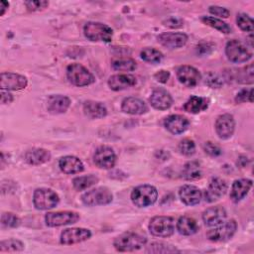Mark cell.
<instances>
[{"label":"cell","mask_w":254,"mask_h":254,"mask_svg":"<svg viewBox=\"0 0 254 254\" xmlns=\"http://www.w3.org/2000/svg\"><path fill=\"white\" fill-rule=\"evenodd\" d=\"M146 242L147 239L145 236L133 232H126L116 237L113 244L116 250L120 252H129L140 249Z\"/></svg>","instance_id":"1"},{"label":"cell","mask_w":254,"mask_h":254,"mask_svg":"<svg viewBox=\"0 0 254 254\" xmlns=\"http://www.w3.org/2000/svg\"><path fill=\"white\" fill-rule=\"evenodd\" d=\"M158 197L156 188L151 185H141L136 187L131 192L132 202L138 207H147L155 203Z\"/></svg>","instance_id":"2"},{"label":"cell","mask_w":254,"mask_h":254,"mask_svg":"<svg viewBox=\"0 0 254 254\" xmlns=\"http://www.w3.org/2000/svg\"><path fill=\"white\" fill-rule=\"evenodd\" d=\"M84 36L93 42H110L113 36L112 29L99 22H87L83 27Z\"/></svg>","instance_id":"3"},{"label":"cell","mask_w":254,"mask_h":254,"mask_svg":"<svg viewBox=\"0 0 254 254\" xmlns=\"http://www.w3.org/2000/svg\"><path fill=\"white\" fill-rule=\"evenodd\" d=\"M66 75L70 83L75 86H86L95 81L93 74L79 64H71L66 68Z\"/></svg>","instance_id":"4"},{"label":"cell","mask_w":254,"mask_h":254,"mask_svg":"<svg viewBox=\"0 0 254 254\" xmlns=\"http://www.w3.org/2000/svg\"><path fill=\"white\" fill-rule=\"evenodd\" d=\"M225 54L230 62L236 64L245 63L252 58V53L238 40H231L226 44Z\"/></svg>","instance_id":"5"},{"label":"cell","mask_w":254,"mask_h":254,"mask_svg":"<svg viewBox=\"0 0 254 254\" xmlns=\"http://www.w3.org/2000/svg\"><path fill=\"white\" fill-rule=\"evenodd\" d=\"M33 201L37 209L46 210L55 207L59 203L60 198L54 190L46 188H41L37 189L34 191Z\"/></svg>","instance_id":"6"},{"label":"cell","mask_w":254,"mask_h":254,"mask_svg":"<svg viewBox=\"0 0 254 254\" xmlns=\"http://www.w3.org/2000/svg\"><path fill=\"white\" fill-rule=\"evenodd\" d=\"M150 232L158 237H169L175 231V220L170 216H155L149 224Z\"/></svg>","instance_id":"7"},{"label":"cell","mask_w":254,"mask_h":254,"mask_svg":"<svg viewBox=\"0 0 254 254\" xmlns=\"http://www.w3.org/2000/svg\"><path fill=\"white\" fill-rule=\"evenodd\" d=\"M112 193L107 188H96L82 194L81 200L85 205L96 206L108 204L112 201Z\"/></svg>","instance_id":"8"},{"label":"cell","mask_w":254,"mask_h":254,"mask_svg":"<svg viewBox=\"0 0 254 254\" xmlns=\"http://www.w3.org/2000/svg\"><path fill=\"white\" fill-rule=\"evenodd\" d=\"M237 224L234 220H229L227 222H222L216 225L214 228L207 231L206 236L210 241L221 242L230 239L235 233Z\"/></svg>","instance_id":"9"},{"label":"cell","mask_w":254,"mask_h":254,"mask_svg":"<svg viewBox=\"0 0 254 254\" xmlns=\"http://www.w3.org/2000/svg\"><path fill=\"white\" fill-rule=\"evenodd\" d=\"M79 219V214L73 211L48 212L45 216L46 224L50 227H58L75 223Z\"/></svg>","instance_id":"10"},{"label":"cell","mask_w":254,"mask_h":254,"mask_svg":"<svg viewBox=\"0 0 254 254\" xmlns=\"http://www.w3.org/2000/svg\"><path fill=\"white\" fill-rule=\"evenodd\" d=\"M93 161L101 169H111L116 163V155L110 147L100 146L93 155Z\"/></svg>","instance_id":"11"},{"label":"cell","mask_w":254,"mask_h":254,"mask_svg":"<svg viewBox=\"0 0 254 254\" xmlns=\"http://www.w3.org/2000/svg\"><path fill=\"white\" fill-rule=\"evenodd\" d=\"M1 89L7 90H21L27 86V78L24 75L14 72L1 73Z\"/></svg>","instance_id":"12"},{"label":"cell","mask_w":254,"mask_h":254,"mask_svg":"<svg viewBox=\"0 0 254 254\" xmlns=\"http://www.w3.org/2000/svg\"><path fill=\"white\" fill-rule=\"evenodd\" d=\"M91 232L85 228H67L61 234V243L64 245H70L79 243L90 238Z\"/></svg>","instance_id":"13"},{"label":"cell","mask_w":254,"mask_h":254,"mask_svg":"<svg viewBox=\"0 0 254 254\" xmlns=\"http://www.w3.org/2000/svg\"><path fill=\"white\" fill-rule=\"evenodd\" d=\"M235 129L234 118L230 114H222L217 117L215 121V131L219 138L228 139L230 138Z\"/></svg>","instance_id":"14"},{"label":"cell","mask_w":254,"mask_h":254,"mask_svg":"<svg viewBox=\"0 0 254 254\" xmlns=\"http://www.w3.org/2000/svg\"><path fill=\"white\" fill-rule=\"evenodd\" d=\"M177 77L181 83L188 87L195 86L200 80L199 71L190 65H182L178 68Z\"/></svg>","instance_id":"15"},{"label":"cell","mask_w":254,"mask_h":254,"mask_svg":"<svg viewBox=\"0 0 254 254\" xmlns=\"http://www.w3.org/2000/svg\"><path fill=\"white\" fill-rule=\"evenodd\" d=\"M227 190V184L220 178H214L211 180L207 190L204 193V199L207 202H213L222 197Z\"/></svg>","instance_id":"16"},{"label":"cell","mask_w":254,"mask_h":254,"mask_svg":"<svg viewBox=\"0 0 254 254\" xmlns=\"http://www.w3.org/2000/svg\"><path fill=\"white\" fill-rule=\"evenodd\" d=\"M164 125L166 127V129L168 131H170L172 134L178 135V134H182L183 132H185L189 125H190V121L188 120L187 117L183 116V115H179V114H173L168 116L165 121H164Z\"/></svg>","instance_id":"17"},{"label":"cell","mask_w":254,"mask_h":254,"mask_svg":"<svg viewBox=\"0 0 254 254\" xmlns=\"http://www.w3.org/2000/svg\"><path fill=\"white\" fill-rule=\"evenodd\" d=\"M188 36L184 33H163L158 36V42L169 49H177L186 45Z\"/></svg>","instance_id":"18"},{"label":"cell","mask_w":254,"mask_h":254,"mask_svg":"<svg viewBox=\"0 0 254 254\" xmlns=\"http://www.w3.org/2000/svg\"><path fill=\"white\" fill-rule=\"evenodd\" d=\"M149 100L151 105L158 110H166L170 108L173 103V98L171 94L163 88L155 89L152 92Z\"/></svg>","instance_id":"19"},{"label":"cell","mask_w":254,"mask_h":254,"mask_svg":"<svg viewBox=\"0 0 254 254\" xmlns=\"http://www.w3.org/2000/svg\"><path fill=\"white\" fill-rule=\"evenodd\" d=\"M226 218V211L221 206H212L205 209L202 213V219L207 226H216L224 222Z\"/></svg>","instance_id":"20"},{"label":"cell","mask_w":254,"mask_h":254,"mask_svg":"<svg viewBox=\"0 0 254 254\" xmlns=\"http://www.w3.org/2000/svg\"><path fill=\"white\" fill-rule=\"evenodd\" d=\"M135 84H136V77L132 74H127V73L114 74L110 76L108 79L109 87L115 91L129 88Z\"/></svg>","instance_id":"21"},{"label":"cell","mask_w":254,"mask_h":254,"mask_svg":"<svg viewBox=\"0 0 254 254\" xmlns=\"http://www.w3.org/2000/svg\"><path fill=\"white\" fill-rule=\"evenodd\" d=\"M182 201L187 205H195L201 199V191L198 188L192 185H185L179 191Z\"/></svg>","instance_id":"22"},{"label":"cell","mask_w":254,"mask_h":254,"mask_svg":"<svg viewBox=\"0 0 254 254\" xmlns=\"http://www.w3.org/2000/svg\"><path fill=\"white\" fill-rule=\"evenodd\" d=\"M70 105V100L64 95H51L47 100L48 111L52 114L64 113Z\"/></svg>","instance_id":"23"},{"label":"cell","mask_w":254,"mask_h":254,"mask_svg":"<svg viewBox=\"0 0 254 254\" xmlns=\"http://www.w3.org/2000/svg\"><path fill=\"white\" fill-rule=\"evenodd\" d=\"M121 109L123 112L132 115H140L148 111L146 103L137 97H127L123 99Z\"/></svg>","instance_id":"24"},{"label":"cell","mask_w":254,"mask_h":254,"mask_svg":"<svg viewBox=\"0 0 254 254\" xmlns=\"http://www.w3.org/2000/svg\"><path fill=\"white\" fill-rule=\"evenodd\" d=\"M251 187H252V181L249 179L236 180L231 187V191H230L231 200L234 202L240 201L248 193Z\"/></svg>","instance_id":"25"},{"label":"cell","mask_w":254,"mask_h":254,"mask_svg":"<svg viewBox=\"0 0 254 254\" xmlns=\"http://www.w3.org/2000/svg\"><path fill=\"white\" fill-rule=\"evenodd\" d=\"M59 166L64 174H77L84 169L82 162L74 156H64L61 158Z\"/></svg>","instance_id":"26"},{"label":"cell","mask_w":254,"mask_h":254,"mask_svg":"<svg viewBox=\"0 0 254 254\" xmlns=\"http://www.w3.org/2000/svg\"><path fill=\"white\" fill-rule=\"evenodd\" d=\"M83 113L91 119H97L106 116L107 109L101 102L88 100L83 104Z\"/></svg>","instance_id":"27"},{"label":"cell","mask_w":254,"mask_h":254,"mask_svg":"<svg viewBox=\"0 0 254 254\" xmlns=\"http://www.w3.org/2000/svg\"><path fill=\"white\" fill-rule=\"evenodd\" d=\"M25 159L30 165H41L51 159V153L42 148H35L26 153Z\"/></svg>","instance_id":"28"},{"label":"cell","mask_w":254,"mask_h":254,"mask_svg":"<svg viewBox=\"0 0 254 254\" xmlns=\"http://www.w3.org/2000/svg\"><path fill=\"white\" fill-rule=\"evenodd\" d=\"M177 229L182 235H192L198 230L196 221L190 216H182L177 222Z\"/></svg>","instance_id":"29"},{"label":"cell","mask_w":254,"mask_h":254,"mask_svg":"<svg viewBox=\"0 0 254 254\" xmlns=\"http://www.w3.org/2000/svg\"><path fill=\"white\" fill-rule=\"evenodd\" d=\"M208 106V100L199 96H190L185 103L184 109L187 112L196 114L202 110H205Z\"/></svg>","instance_id":"30"},{"label":"cell","mask_w":254,"mask_h":254,"mask_svg":"<svg viewBox=\"0 0 254 254\" xmlns=\"http://www.w3.org/2000/svg\"><path fill=\"white\" fill-rule=\"evenodd\" d=\"M201 168L200 165L195 162V161H190L188 162L183 169L182 175L184 177V179L188 180V181H193V180H197L201 177Z\"/></svg>","instance_id":"31"},{"label":"cell","mask_w":254,"mask_h":254,"mask_svg":"<svg viewBox=\"0 0 254 254\" xmlns=\"http://www.w3.org/2000/svg\"><path fill=\"white\" fill-rule=\"evenodd\" d=\"M97 182H98L97 177H95L94 175H87V176L74 178L72 181V185L76 190H83L95 185Z\"/></svg>","instance_id":"32"},{"label":"cell","mask_w":254,"mask_h":254,"mask_svg":"<svg viewBox=\"0 0 254 254\" xmlns=\"http://www.w3.org/2000/svg\"><path fill=\"white\" fill-rule=\"evenodd\" d=\"M201 21L204 24L218 30L221 33L229 34L231 32V28L225 22H223L220 19H217V18H214V17H209V16H203L201 18Z\"/></svg>","instance_id":"33"},{"label":"cell","mask_w":254,"mask_h":254,"mask_svg":"<svg viewBox=\"0 0 254 254\" xmlns=\"http://www.w3.org/2000/svg\"><path fill=\"white\" fill-rule=\"evenodd\" d=\"M235 79L239 83H253V64H250L235 72Z\"/></svg>","instance_id":"34"},{"label":"cell","mask_w":254,"mask_h":254,"mask_svg":"<svg viewBox=\"0 0 254 254\" xmlns=\"http://www.w3.org/2000/svg\"><path fill=\"white\" fill-rule=\"evenodd\" d=\"M141 59L150 64H158L163 59V54L153 48H146L141 52Z\"/></svg>","instance_id":"35"},{"label":"cell","mask_w":254,"mask_h":254,"mask_svg":"<svg viewBox=\"0 0 254 254\" xmlns=\"http://www.w3.org/2000/svg\"><path fill=\"white\" fill-rule=\"evenodd\" d=\"M111 64H112V67L114 69L120 70V71L134 70L136 68V66H137L136 62L133 59H127V58L114 60Z\"/></svg>","instance_id":"36"},{"label":"cell","mask_w":254,"mask_h":254,"mask_svg":"<svg viewBox=\"0 0 254 254\" xmlns=\"http://www.w3.org/2000/svg\"><path fill=\"white\" fill-rule=\"evenodd\" d=\"M24 249V244L17 239H8L0 243V251L2 252H18Z\"/></svg>","instance_id":"37"},{"label":"cell","mask_w":254,"mask_h":254,"mask_svg":"<svg viewBox=\"0 0 254 254\" xmlns=\"http://www.w3.org/2000/svg\"><path fill=\"white\" fill-rule=\"evenodd\" d=\"M146 252L147 253H174V252H179V250L171 245L157 242V243L151 244L146 249Z\"/></svg>","instance_id":"38"},{"label":"cell","mask_w":254,"mask_h":254,"mask_svg":"<svg viewBox=\"0 0 254 254\" xmlns=\"http://www.w3.org/2000/svg\"><path fill=\"white\" fill-rule=\"evenodd\" d=\"M236 22H237L238 27L241 30H243L245 32H249V33L253 32V20L248 15H246L244 13L238 14L237 18H236Z\"/></svg>","instance_id":"39"},{"label":"cell","mask_w":254,"mask_h":254,"mask_svg":"<svg viewBox=\"0 0 254 254\" xmlns=\"http://www.w3.org/2000/svg\"><path fill=\"white\" fill-rule=\"evenodd\" d=\"M1 224L3 227H17L20 225V219L11 212H4L1 215Z\"/></svg>","instance_id":"40"},{"label":"cell","mask_w":254,"mask_h":254,"mask_svg":"<svg viewBox=\"0 0 254 254\" xmlns=\"http://www.w3.org/2000/svg\"><path fill=\"white\" fill-rule=\"evenodd\" d=\"M179 151L185 156H190L195 152V144L190 139H184L179 144Z\"/></svg>","instance_id":"41"},{"label":"cell","mask_w":254,"mask_h":254,"mask_svg":"<svg viewBox=\"0 0 254 254\" xmlns=\"http://www.w3.org/2000/svg\"><path fill=\"white\" fill-rule=\"evenodd\" d=\"M25 5L29 11H38V10L47 8L49 6V2L44 0H33V1L31 0V1H26Z\"/></svg>","instance_id":"42"},{"label":"cell","mask_w":254,"mask_h":254,"mask_svg":"<svg viewBox=\"0 0 254 254\" xmlns=\"http://www.w3.org/2000/svg\"><path fill=\"white\" fill-rule=\"evenodd\" d=\"M205 83L207 85H209L210 87H215V88H218L222 85V80L221 78L213 73V72H208L206 75H205Z\"/></svg>","instance_id":"43"},{"label":"cell","mask_w":254,"mask_h":254,"mask_svg":"<svg viewBox=\"0 0 254 254\" xmlns=\"http://www.w3.org/2000/svg\"><path fill=\"white\" fill-rule=\"evenodd\" d=\"M252 91L253 89L250 87V88H245V89H242L240 92L237 93L236 97H235V101L237 103H242V102H245V101H249V102H252Z\"/></svg>","instance_id":"44"},{"label":"cell","mask_w":254,"mask_h":254,"mask_svg":"<svg viewBox=\"0 0 254 254\" xmlns=\"http://www.w3.org/2000/svg\"><path fill=\"white\" fill-rule=\"evenodd\" d=\"M203 150L206 154H208L212 157H216L221 154L220 148L217 145L213 144L212 142H205L203 145Z\"/></svg>","instance_id":"45"},{"label":"cell","mask_w":254,"mask_h":254,"mask_svg":"<svg viewBox=\"0 0 254 254\" xmlns=\"http://www.w3.org/2000/svg\"><path fill=\"white\" fill-rule=\"evenodd\" d=\"M209 12L215 16H219L222 18H227L229 16V10H227L226 8L220 7V6H210L209 7Z\"/></svg>","instance_id":"46"},{"label":"cell","mask_w":254,"mask_h":254,"mask_svg":"<svg viewBox=\"0 0 254 254\" xmlns=\"http://www.w3.org/2000/svg\"><path fill=\"white\" fill-rule=\"evenodd\" d=\"M154 77L159 81V82H162V83H166L170 77V72L167 71V70H160L158 72L155 73Z\"/></svg>","instance_id":"47"},{"label":"cell","mask_w":254,"mask_h":254,"mask_svg":"<svg viewBox=\"0 0 254 254\" xmlns=\"http://www.w3.org/2000/svg\"><path fill=\"white\" fill-rule=\"evenodd\" d=\"M164 25L170 28H179L183 26V22L177 18H169L168 20L164 21Z\"/></svg>","instance_id":"48"},{"label":"cell","mask_w":254,"mask_h":254,"mask_svg":"<svg viewBox=\"0 0 254 254\" xmlns=\"http://www.w3.org/2000/svg\"><path fill=\"white\" fill-rule=\"evenodd\" d=\"M12 100H13L12 94L6 89H1V103L7 104V103H10Z\"/></svg>","instance_id":"49"},{"label":"cell","mask_w":254,"mask_h":254,"mask_svg":"<svg viewBox=\"0 0 254 254\" xmlns=\"http://www.w3.org/2000/svg\"><path fill=\"white\" fill-rule=\"evenodd\" d=\"M211 50V46L208 43H203V44H199L196 47V53L200 54V55H204L209 53Z\"/></svg>","instance_id":"50"},{"label":"cell","mask_w":254,"mask_h":254,"mask_svg":"<svg viewBox=\"0 0 254 254\" xmlns=\"http://www.w3.org/2000/svg\"><path fill=\"white\" fill-rule=\"evenodd\" d=\"M9 7V3L6 2V1H1L0 2V8H1V12H0V15H4L5 11L7 10V8Z\"/></svg>","instance_id":"51"},{"label":"cell","mask_w":254,"mask_h":254,"mask_svg":"<svg viewBox=\"0 0 254 254\" xmlns=\"http://www.w3.org/2000/svg\"><path fill=\"white\" fill-rule=\"evenodd\" d=\"M247 164V158L244 156L239 157L238 161H237V165H239L240 167H245V165Z\"/></svg>","instance_id":"52"}]
</instances>
